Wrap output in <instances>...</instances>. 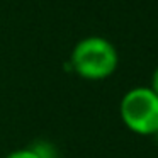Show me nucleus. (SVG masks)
Returning a JSON list of instances; mask_svg holds the SVG:
<instances>
[{"label":"nucleus","instance_id":"obj_1","mask_svg":"<svg viewBox=\"0 0 158 158\" xmlns=\"http://www.w3.org/2000/svg\"><path fill=\"white\" fill-rule=\"evenodd\" d=\"M119 55L109 39L89 36L75 44L70 56V66L85 80H106L117 70Z\"/></svg>","mask_w":158,"mask_h":158},{"label":"nucleus","instance_id":"obj_2","mask_svg":"<svg viewBox=\"0 0 158 158\" xmlns=\"http://www.w3.org/2000/svg\"><path fill=\"white\" fill-rule=\"evenodd\" d=\"M121 121L139 136L158 133V95L150 87H134L123 95L119 104Z\"/></svg>","mask_w":158,"mask_h":158},{"label":"nucleus","instance_id":"obj_3","mask_svg":"<svg viewBox=\"0 0 158 158\" xmlns=\"http://www.w3.org/2000/svg\"><path fill=\"white\" fill-rule=\"evenodd\" d=\"M5 158H41V156L36 153L34 148H19V150L10 151Z\"/></svg>","mask_w":158,"mask_h":158},{"label":"nucleus","instance_id":"obj_4","mask_svg":"<svg viewBox=\"0 0 158 158\" xmlns=\"http://www.w3.org/2000/svg\"><path fill=\"white\" fill-rule=\"evenodd\" d=\"M150 89L158 95V66L155 68V72H153V77H151V87H150Z\"/></svg>","mask_w":158,"mask_h":158}]
</instances>
